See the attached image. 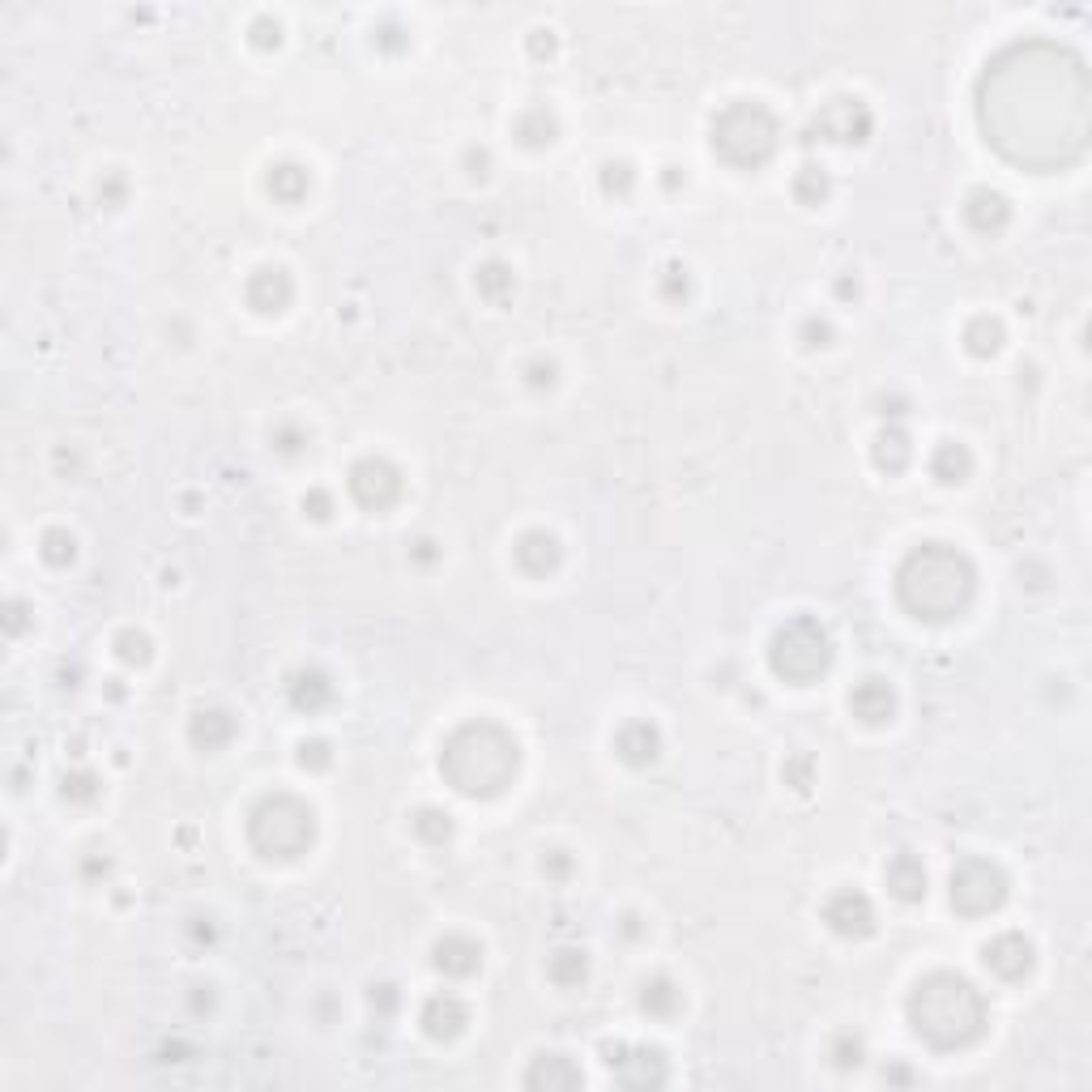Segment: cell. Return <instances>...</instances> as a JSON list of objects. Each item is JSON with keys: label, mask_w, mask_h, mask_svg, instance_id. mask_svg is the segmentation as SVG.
I'll list each match as a JSON object with an SVG mask.
<instances>
[{"label": "cell", "mask_w": 1092, "mask_h": 1092, "mask_svg": "<svg viewBox=\"0 0 1092 1092\" xmlns=\"http://www.w3.org/2000/svg\"><path fill=\"white\" fill-rule=\"evenodd\" d=\"M909 1020L930 1046L956 1050V1046H968L981 1037V1029H986V1003H981V995L964 977L935 973L909 999Z\"/></svg>", "instance_id": "cell-1"}, {"label": "cell", "mask_w": 1092, "mask_h": 1092, "mask_svg": "<svg viewBox=\"0 0 1092 1092\" xmlns=\"http://www.w3.org/2000/svg\"><path fill=\"white\" fill-rule=\"evenodd\" d=\"M440 769L470 798L500 794L516 773V742L495 726H466L449 738Z\"/></svg>", "instance_id": "cell-2"}, {"label": "cell", "mask_w": 1092, "mask_h": 1092, "mask_svg": "<svg viewBox=\"0 0 1092 1092\" xmlns=\"http://www.w3.org/2000/svg\"><path fill=\"white\" fill-rule=\"evenodd\" d=\"M968 594H973L968 560L947 551V546H939V542L922 546V551L909 556V564L901 568V598L922 619H947V615L964 610Z\"/></svg>", "instance_id": "cell-3"}, {"label": "cell", "mask_w": 1092, "mask_h": 1092, "mask_svg": "<svg viewBox=\"0 0 1092 1092\" xmlns=\"http://www.w3.org/2000/svg\"><path fill=\"white\" fill-rule=\"evenodd\" d=\"M713 146H717L730 163L755 167V163H764V158L773 154V146H777V125H773L769 112H759V107H751V102H738V107H730V112L713 125Z\"/></svg>", "instance_id": "cell-4"}, {"label": "cell", "mask_w": 1092, "mask_h": 1092, "mask_svg": "<svg viewBox=\"0 0 1092 1092\" xmlns=\"http://www.w3.org/2000/svg\"><path fill=\"white\" fill-rule=\"evenodd\" d=\"M252 841L269 858H295L312 841V811L295 798H269L252 815Z\"/></svg>", "instance_id": "cell-5"}, {"label": "cell", "mask_w": 1092, "mask_h": 1092, "mask_svg": "<svg viewBox=\"0 0 1092 1092\" xmlns=\"http://www.w3.org/2000/svg\"><path fill=\"white\" fill-rule=\"evenodd\" d=\"M828 658H832V653H828V636H824V627L811 623V619H794V623L782 627L777 640H773V671L786 675V679H798V683L824 675Z\"/></svg>", "instance_id": "cell-6"}, {"label": "cell", "mask_w": 1092, "mask_h": 1092, "mask_svg": "<svg viewBox=\"0 0 1092 1092\" xmlns=\"http://www.w3.org/2000/svg\"><path fill=\"white\" fill-rule=\"evenodd\" d=\"M1003 901V876L991 862H960L952 876V905H960L964 914H986Z\"/></svg>", "instance_id": "cell-7"}, {"label": "cell", "mask_w": 1092, "mask_h": 1092, "mask_svg": "<svg viewBox=\"0 0 1092 1092\" xmlns=\"http://www.w3.org/2000/svg\"><path fill=\"white\" fill-rule=\"evenodd\" d=\"M351 491H355V500H359L363 508H389V504L397 500L401 483H397V474H393L384 462H363V466H355V474H351Z\"/></svg>", "instance_id": "cell-8"}, {"label": "cell", "mask_w": 1092, "mask_h": 1092, "mask_svg": "<svg viewBox=\"0 0 1092 1092\" xmlns=\"http://www.w3.org/2000/svg\"><path fill=\"white\" fill-rule=\"evenodd\" d=\"M828 922H832L836 935H866V930H870V905H866V897H858V892L832 897Z\"/></svg>", "instance_id": "cell-9"}, {"label": "cell", "mask_w": 1092, "mask_h": 1092, "mask_svg": "<svg viewBox=\"0 0 1092 1092\" xmlns=\"http://www.w3.org/2000/svg\"><path fill=\"white\" fill-rule=\"evenodd\" d=\"M986 964L999 973V977H1020L1029 964H1033V947L1020 939V935H1003L986 947Z\"/></svg>", "instance_id": "cell-10"}, {"label": "cell", "mask_w": 1092, "mask_h": 1092, "mask_svg": "<svg viewBox=\"0 0 1092 1092\" xmlns=\"http://www.w3.org/2000/svg\"><path fill=\"white\" fill-rule=\"evenodd\" d=\"M422 1024H427L431 1037H457V1033L466 1029V1003L453 999V995L431 999L427 1012H422Z\"/></svg>", "instance_id": "cell-11"}, {"label": "cell", "mask_w": 1092, "mask_h": 1092, "mask_svg": "<svg viewBox=\"0 0 1092 1092\" xmlns=\"http://www.w3.org/2000/svg\"><path fill=\"white\" fill-rule=\"evenodd\" d=\"M849 709L862 717V721H884L892 713V692L880 683V679H866L853 696H849Z\"/></svg>", "instance_id": "cell-12"}, {"label": "cell", "mask_w": 1092, "mask_h": 1092, "mask_svg": "<svg viewBox=\"0 0 1092 1092\" xmlns=\"http://www.w3.org/2000/svg\"><path fill=\"white\" fill-rule=\"evenodd\" d=\"M888 884H892V892H897L901 901H918V897L926 892V870H922L918 858L901 853V858L888 866Z\"/></svg>", "instance_id": "cell-13"}, {"label": "cell", "mask_w": 1092, "mask_h": 1092, "mask_svg": "<svg viewBox=\"0 0 1092 1092\" xmlns=\"http://www.w3.org/2000/svg\"><path fill=\"white\" fill-rule=\"evenodd\" d=\"M248 299H252L261 312H278V307L290 299L286 274H282V269H261V274L252 278V286H248Z\"/></svg>", "instance_id": "cell-14"}, {"label": "cell", "mask_w": 1092, "mask_h": 1092, "mask_svg": "<svg viewBox=\"0 0 1092 1092\" xmlns=\"http://www.w3.org/2000/svg\"><path fill=\"white\" fill-rule=\"evenodd\" d=\"M516 556H521V564H525L529 572H546V568L560 564V542H556L551 533H529V538L516 546Z\"/></svg>", "instance_id": "cell-15"}, {"label": "cell", "mask_w": 1092, "mask_h": 1092, "mask_svg": "<svg viewBox=\"0 0 1092 1092\" xmlns=\"http://www.w3.org/2000/svg\"><path fill=\"white\" fill-rule=\"evenodd\" d=\"M478 947L470 943V939H445L440 947H435V964H440L445 973H457V977H466V973H474L478 968Z\"/></svg>", "instance_id": "cell-16"}, {"label": "cell", "mask_w": 1092, "mask_h": 1092, "mask_svg": "<svg viewBox=\"0 0 1092 1092\" xmlns=\"http://www.w3.org/2000/svg\"><path fill=\"white\" fill-rule=\"evenodd\" d=\"M529 1084H533V1088H538V1084H546V1088H556V1084L577 1088V1084H581V1071H577L568 1058H538V1067L529 1071Z\"/></svg>", "instance_id": "cell-17"}, {"label": "cell", "mask_w": 1092, "mask_h": 1092, "mask_svg": "<svg viewBox=\"0 0 1092 1092\" xmlns=\"http://www.w3.org/2000/svg\"><path fill=\"white\" fill-rule=\"evenodd\" d=\"M619 751H623L632 764H644V759L658 755V734H653L648 726H627V730L619 734Z\"/></svg>", "instance_id": "cell-18"}, {"label": "cell", "mask_w": 1092, "mask_h": 1092, "mask_svg": "<svg viewBox=\"0 0 1092 1092\" xmlns=\"http://www.w3.org/2000/svg\"><path fill=\"white\" fill-rule=\"evenodd\" d=\"M192 738H196V742H205V747H213V742L231 738V721H227L223 713H201V721L192 726Z\"/></svg>", "instance_id": "cell-19"}, {"label": "cell", "mask_w": 1092, "mask_h": 1092, "mask_svg": "<svg viewBox=\"0 0 1092 1092\" xmlns=\"http://www.w3.org/2000/svg\"><path fill=\"white\" fill-rule=\"evenodd\" d=\"M551 973H556V981L572 986V981H581V977H585V956H581V952H560V956H556V964H551Z\"/></svg>", "instance_id": "cell-20"}, {"label": "cell", "mask_w": 1092, "mask_h": 1092, "mask_svg": "<svg viewBox=\"0 0 1092 1092\" xmlns=\"http://www.w3.org/2000/svg\"><path fill=\"white\" fill-rule=\"evenodd\" d=\"M43 560H52V564L73 560V538H69V533H60V529H52V533L43 538Z\"/></svg>", "instance_id": "cell-21"}, {"label": "cell", "mask_w": 1092, "mask_h": 1092, "mask_svg": "<svg viewBox=\"0 0 1092 1092\" xmlns=\"http://www.w3.org/2000/svg\"><path fill=\"white\" fill-rule=\"evenodd\" d=\"M640 1003H644L648 1012H671V1008H675V991L666 986V981H653V986H644Z\"/></svg>", "instance_id": "cell-22"}, {"label": "cell", "mask_w": 1092, "mask_h": 1092, "mask_svg": "<svg viewBox=\"0 0 1092 1092\" xmlns=\"http://www.w3.org/2000/svg\"><path fill=\"white\" fill-rule=\"evenodd\" d=\"M120 658L125 662H146V640L142 636H120Z\"/></svg>", "instance_id": "cell-23"}]
</instances>
